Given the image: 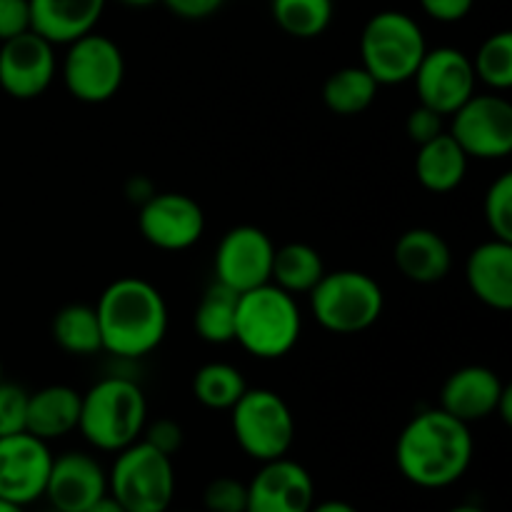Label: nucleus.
Wrapping results in <instances>:
<instances>
[{"label": "nucleus", "mask_w": 512, "mask_h": 512, "mask_svg": "<svg viewBox=\"0 0 512 512\" xmlns=\"http://www.w3.org/2000/svg\"><path fill=\"white\" fill-rule=\"evenodd\" d=\"M30 30L28 0H0V43Z\"/></svg>", "instance_id": "nucleus-36"}, {"label": "nucleus", "mask_w": 512, "mask_h": 512, "mask_svg": "<svg viewBox=\"0 0 512 512\" xmlns=\"http://www.w3.org/2000/svg\"><path fill=\"white\" fill-rule=\"evenodd\" d=\"M303 333L295 295L275 283L258 285L238 295L235 310V343L258 360L285 358Z\"/></svg>", "instance_id": "nucleus-4"}, {"label": "nucleus", "mask_w": 512, "mask_h": 512, "mask_svg": "<svg viewBox=\"0 0 512 512\" xmlns=\"http://www.w3.org/2000/svg\"><path fill=\"white\" fill-rule=\"evenodd\" d=\"M308 295L315 323L333 335H358L373 328L385 308L383 288L363 270H325Z\"/></svg>", "instance_id": "nucleus-6"}, {"label": "nucleus", "mask_w": 512, "mask_h": 512, "mask_svg": "<svg viewBox=\"0 0 512 512\" xmlns=\"http://www.w3.org/2000/svg\"><path fill=\"white\" fill-rule=\"evenodd\" d=\"M30 30L53 45L93 33L108 0H28Z\"/></svg>", "instance_id": "nucleus-20"}, {"label": "nucleus", "mask_w": 512, "mask_h": 512, "mask_svg": "<svg viewBox=\"0 0 512 512\" xmlns=\"http://www.w3.org/2000/svg\"><path fill=\"white\" fill-rule=\"evenodd\" d=\"M450 118V135L468 158L503 160L512 153V105L503 95H473Z\"/></svg>", "instance_id": "nucleus-10"}, {"label": "nucleus", "mask_w": 512, "mask_h": 512, "mask_svg": "<svg viewBox=\"0 0 512 512\" xmlns=\"http://www.w3.org/2000/svg\"><path fill=\"white\" fill-rule=\"evenodd\" d=\"M58 75L55 45L28 30L0 43V88L15 100H35Z\"/></svg>", "instance_id": "nucleus-15"}, {"label": "nucleus", "mask_w": 512, "mask_h": 512, "mask_svg": "<svg viewBox=\"0 0 512 512\" xmlns=\"http://www.w3.org/2000/svg\"><path fill=\"white\" fill-rule=\"evenodd\" d=\"M473 70L475 78L493 88L495 93H505L512 85V33L500 30L485 38L475 53Z\"/></svg>", "instance_id": "nucleus-30"}, {"label": "nucleus", "mask_w": 512, "mask_h": 512, "mask_svg": "<svg viewBox=\"0 0 512 512\" xmlns=\"http://www.w3.org/2000/svg\"><path fill=\"white\" fill-rule=\"evenodd\" d=\"M485 225L493 238L512 243V173H503L490 183L483 200Z\"/></svg>", "instance_id": "nucleus-31"}, {"label": "nucleus", "mask_w": 512, "mask_h": 512, "mask_svg": "<svg viewBox=\"0 0 512 512\" xmlns=\"http://www.w3.org/2000/svg\"><path fill=\"white\" fill-rule=\"evenodd\" d=\"M80 393L70 385H45L28 398L25 433L45 440H60L78 430Z\"/></svg>", "instance_id": "nucleus-22"}, {"label": "nucleus", "mask_w": 512, "mask_h": 512, "mask_svg": "<svg viewBox=\"0 0 512 512\" xmlns=\"http://www.w3.org/2000/svg\"><path fill=\"white\" fill-rule=\"evenodd\" d=\"M50 512H58V510H50Z\"/></svg>", "instance_id": "nucleus-46"}, {"label": "nucleus", "mask_w": 512, "mask_h": 512, "mask_svg": "<svg viewBox=\"0 0 512 512\" xmlns=\"http://www.w3.org/2000/svg\"><path fill=\"white\" fill-rule=\"evenodd\" d=\"M275 243L265 230L255 225H238L220 238L215 250V283L233 293H245L270 283Z\"/></svg>", "instance_id": "nucleus-12"}, {"label": "nucleus", "mask_w": 512, "mask_h": 512, "mask_svg": "<svg viewBox=\"0 0 512 512\" xmlns=\"http://www.w3.org/2000/svg\"><path fill=\"white\" fill-rule=\"evenodd\" d=\"M50 465L53 453L45 440L25 430L0 438V500L28 508L43 498Z\"/></svg>", "instance_id": "nucleus-14"}, {"label": "nucleus", "mask_w": 512, "mask_h": 512, "mask_svg": "<svg viewBox=\"0 0 512 512\" xmlns=\"http://www.w3.org/2000/svg\"><path fill=\"white\" fill-rule=\"evenodd\" d=\"M440 133H445L443 115L425 108V105L418 103V108L410 110L408 118H405V135H408L415 145L428 143V140L438 138Z\"/></svg>", "instance_id": "nucleus-35"}, {"label": "nucleus", "mask_w": 512, "mask_h": 512, "mask_svg": "<svg viewBox=\"0 0 512 512\" xmlns=\"http://www.w3.org/2000/svg\"><path fill=\"white\" fill-rule=\"evenodd\" d=\"M423 13L438 23H460L470 15L475 0H418Z\"/></svg>", "instance_id": "nucleus-37"}, {"label": "nucleus", "mask_w": 512, "mask_h": 512, "mask_svg": "<svg viewBox=\"0 0 512 512\" xmlns=\"http://www.w3.org/2000/svg\"><path fill=\"white\" fill-rule=\"evenodd\" d=\"M0 380H3V363H0Z\"/></svg>", "instance_id": "nucleus-45"}, {"label": "nucleus", "mask_w": 512, "mask_h": 512, "mask_svg": "<svg viewBox=\"0 0 512 512\" xmlns=\"http://www.w3.org/2000/svg\"><path fill=\"white\" fill-rule=\"evenodd\" d=\"M160 3L183 20H205L218 13L225 0H160Z\"/></svg>", "instance_id": "nucleus-38"}, {"label": "nucleus", "mask_w": 512, "mask_h": 512, "mask_svg": "<svg viewBox=\"0 0 512 512\" xmlns=\"http://www.w3.org/2000/svg\"><path fill=\"white\" fill-rule=\"evenodd\" d=\"M393 260L410 283L435 285L448 278L453 268V250L438 230L410 228L395 240Z\"/></svg>", "instance_id": "nucleus-21"}, {"label": "nucleus", "mask_w": 512, "mask_h": 512, "mask_svg": "<svg viewBox=\"0 0 512 512\" xmlns=\"http://www.w3.org/2000/svg\"><path fill=\"white\" fill-rule=\"evenodd\" d=\"M248 390L243 373L230 363H205L193 375V395L203 408L230 410Z\"/></svg>", "instance_id": "nucleus-29"}, {"label": "nucleus", "mask_w": 512, "mask_h": 512, "mask_svg": "<svg viewBox=\"0 0 512 512\" xmlns=\"http://www.w3.org/2000/svg\"><path fill=\"white\" fill-rule=\"evenodd\" d=\"M248 485L245 512H310L315 505V483L308 468L288 455L268 460Z\"/></svg>", "instance_id": "nucleus-16"}, {"label": "nucleus", "mask_w": 512, "mask_h": 512, "mask_svg": "<svg viewBox=\"0 0 512 512\" xmlns=\"http://www.w3.org/2000/svg\"><path fill=\"white\" fill-rule=\"evenodd\" d=\"M60 78L75 100L88 105L108 103L125 80L123 50L108 35L88 33L68 43L60 63Z\"/></svg>", "instance_id": "nucleus-9"}, {"label": "nucleus", "mask_w": 512, "mask_h": 512, "mask_svg": "<svg viewBox=\"0 0 512 512\" xmlns=\"http://www.w3.org/2000/svg\"><path fill=\"white\" fill-rule=\"evenodd\" d=\"M270 13L283 33L298 40L323 35L333 23V0H270Z\"/></svg>", "instance_id": "nucleus-28"}, {"label": "nucleus", "mask_w": 512, "mask_h": 512, "mask_svg": "<svg viewBox=\"0 0 512 512\" xmlns=\"http://www.w3.org/2000/svg\"><path fill=\"white\" fill-rule=\"evenodd\" d=\"M238 448L258 463L285 458L295 443V418L283 395L268 388H248L230 408Z\"/></svg>", "instance_id": "nucleus-8"}, {"label": "nucleus", "mask_w": 512, "mask_h": 512, "mask_svg": "<svg viewBox=\"0 0 512 512\" xmlns=\"http://www.w3.org/2000/svg\"><path fill=\"white\" fill-rule=\"evenodd\" d=\"M465 280L475 298L498 313L512 308V243L488 240L465 260Z\"/></svg>", "instance_id": "nucleus-19"}, {"label": "nucleus", "mask_w": 512, "mask_h": 512, "mask_svg": "<svg viewBox=\"0 0 512 512\" xmlns=\"http://www.w3.org/2000/svg\"><path fill=\"white\" fill-rule=\"evenodd\" d=\"M140 440H145L150 448L160 450V453L168 455V458H173V455L183 448L185 433L183 428H180V423H175V420L158 418L153 420V423H145V430L143 435H140Z\"/></svg>", "instance_id": "nucleus-34"}, {"label": "nucleus", "mask_w": 512, "mask_h": 512, "mask_svg": "<svg viewBox=\"0 0 512 512\" xmlns=\"http://www.w3.org/2000/svg\"><path fill=\"white\" fill-rule=\"evenodd\" d=\"M148 423V400L135 380L110 375L80 393L78 430L103 453H120L138 443Z\"/></svg>", "instance_id": "nucleus-3"}, {"label": "nucleus", "mask_w": 512, "mask_h": 512, "mask_svg": "<svg viewBox=\"0 0 512 512\" xmlns=\"http://www.w3.org/2000/svg\"><path fill=\"white\" fill-rule=\"evenodd\" d=\"M108 493L125 512H168L175 498L173 458L150 448L145 440L128 445L115 453Z\"/></svg>", "instance_id": "nucleus-7"}, {"label": "nucleus", "mask_w": 512, "mask_h": 512, "mask_svg": "<svg viewBox=\"0 0 512 512\" xmlns=\"http://www.w3.org/2000/svg\"><path fill=\"white\" fill-rule=\"evenodd\" d=\"M123 5H130V8H148V5L160 3V0H120Z\"/></svg>", "instance_id": "nucleus-42"}, {"label": "nucleus", "mask_w": 512, "mask_h": 512, "mask_svg": "<svg viewBox=\"0 0 512 512\" xmlns=\"http://www.w3.org/2000/svg\"><path fill=\"white\" fill-rule=\"evenodd\" d=\"M448 512H488V510H483L480 505H458V508H453Z\"/></svg>", "instance_id": "nucleus-44"}, {"label": "nucleus", "mask_w": 512, "mask_h": 512, "mask_svg": "<svg viewBox=\"0 0 512 512\" xmlns=\"http://www.w3.org/2000/svg\"><path fill=\"white\" fill-rule=\"evenodd\" d=\"M0 512H25L23 505L8 503V500H0Z\"/></svg>", "instance_id": "nucleus-43"}, {"label": "nucleus", "mask_w": 512, "mask_h": 512, "mask_svg": "<svg viewBox=\"0 0 512 512\" xmlns=\"http://www.w3.org/2000/svg\"><path fill=\"white\" fill-rule=\"evenodd\" d=\"M53 340L68 355H95L103 350L100 325L95 308L83 303H73L60 308L53 315Z\"/></svg>", "instance_id": "nucleus-26"}, {"label": "nucleus", "mask_w": 512, "mask_h": 512, "mask_svg": "<svg viewBox=\"0 0 512 512\" xmlns=\"http://www.w3.org/2000/svg\"><path fill=\"white\" fill-rule=\"evenodd\" d=\"M325 275V263L318 250L308 243H285L275 248L270 283L290 295L310 293Z\"/></svg>", "instance_id": "nucleus-25"}, {"label": "nucleus", "mask_w": 512, "mask_h": 512, "mask_svg": "<svg viewBox=\"0 0 512 512\" xmlns=\"http://www.w3.org/2000/svg\"><path fill=\"white\" fill-rule=\"evenodd\" d=\"M108 495V473L88 453L70 450L53 458L45 495L50 508L58 512H85Z\"/></svg>", "instance_id": "nucleus-17"}, {"label": "nucleus", "mask_w": 512, "mask_h": 512, "mask_svg": "<svg viewBox=\"0 0 512 512\" xmlns=\"http://www.w3.org/2000/svg\"><path fill=\"white\" fill-rule=\"evenodd\" d=\"M235 310H238V293L225 285L213 283L200 298L195 308L193 325L200 340L210 345H228L235 338Z\"/></svg>", "instance_id": "nucleus-27"}, {"label": "nucleus", "mask_w": 512, "mask_h": 512, "mask_svg": "<svg viewBox=\"0 0 512 512\" xmlns=\"http://www.w3.org/2000/svg\"><path fill=\"white\" fill-rule=\"evenodd\" d=\"M470 158L463 153L450 133H440L438 138L418 145L415 155V175L418 183L430 193H453L468 175Z\"/></svg>", "instance_id": "nucleus-23"}, {"label": "nucleus", "mask_w": 512, "mask_h": 512, "mask_svg": "<svg viewBox=\"0 0 512 512\" xmlns=\"http://www.w3.org/2000/svg\"><path fill=\"white\" fill-rule=\"evenodd\" d=\"M100 338L105 353L123 360H140L160 348L168 335L170 315L163 293L145 278L125 275L100 293Z\"/></svg>", "instance_id": "nucleus-2"}, {"label": "nucleus", "mask_w": 512, "mask_h": 512, "mask_svg": "<svg viewBox=\"0 0 512 512\" xmlns=\"http://www.w3.org/2000/svg\"><path fill=\"white\" fill-rule=\"evenodd\" d=\"M380 85L363 65H345L330 73L323 83V103L330 113L353 118L365 113L378 98Z\"/></svg>", "instance_id": "nucleus-24"}, {"label": "nucleus", "mask_w": 512, "mask_h": 512, "mask_svg": "<svg viewBox=\"0 0 512 512\" xmlns=\"http://www.w3.org/2000/svg\"><path fill=\"white\" fill-rule=\"evenodd\" d=\"M425 50L423 28L403 10H380L360 33V65L378 85L410 83Z\"/></svg>", "instance_id": "nucleus-5"}, {"label": "nucleus", "mask_w": 512, "mask_h": 512, "mask_svg": "<svg viewBox=\"0 0 512 512\" xmlns=\"http://www.w3.org/2000/svg\"><path fill=\"white\" fill-rule=\"evenodd\" d=\"M495 415H500V420H503L505 425H512V388H510V385L505 388V393H503V398H500Z\"/></svg>", "instance_id": "nucleus-40"}, {"label": "nucleus", "mask_w": 512, "mask_h": 512, "mask_svg": "<svg viewBox=\"0 0 512 512\" xmlns=\"http://www.w3.org/2000/svg\"><path fill=\"white\" fill-rule=\"evenodd\" d=\"M138 230L153 248L180 253L200 243L205 233V213L185 193H153L140 205Z\"/></svg>", "instance_id": "nucleus-13"}, {"label": "nucleus", "mask_w": 512, "mask_h": 512, "mask_svg": "<svg viewBox=\"0 0 512 512\" xmlns=\"http://www.w3.org/2000/svg\"><path fill=\"white\" fill-rule=\"evenodd\" d=\"M203 505L208 512L248 510V485L235 478H215L205 485Z\"/></svg>", "instance_id": "nucleus-32"}, {"label": "nucleus", "mask_w": 512, "mask_h": 512, "mask_svg": "<svg viewBox=\"0 0 512 512\" xmlns=\"http://www.w3.org/2000/svg\"><path fill=\"white\" fill-rule=\"evenodd\" d=\"M413 83L420 105L445 118V115H453L465 100L473 98L478 78H475L470 55L453 45H440V48L425 50Z\"/></svg>", "instance_id": "nucleus-11"}, {"label": "nucleus", "mask_w": 512, "mask_h": 512, "mask_svg": "<svg viewBox=\"0 0 512 512\" xmlns=\"http://www.w3.org/2000/svg\"><path fill=\"white\" fill-rule=\"evenodd\" d=\"M508 385L500 380L493 368L485 365H465L448 375L440 390V405L445 413L463 420L465 425L480 423L490 418L498 410L500 398H503Z\"/></svg>", "instance_id": "nucleus-18"}, {"label": "nucleus", "mask_w": 512, "mask_h": 512, "mask_svg": "<svg viewBox=\"0 0 512 512\" xmlns=\"http://www.w3.org/2000/svg\"><path fill=\"white\" fill-rule=\"evenodd\" d=\"M30 393L18 383L0 380V438L23 433Z\"/></svg>", "instance_id": "nucleus-33"}, {"label": "nucleus", "mask_w": 512, "mask_h": 512, "mask_svg": "<svg viewBox=\"0 0 512 512\" xmlns=\"http://www.w3.org/2000/svg\"><path fill=\"white\" fill-rule=\"evenodd\" d=\"M310 512H360L358 508H353L345 500H325V503H315Z\"/></svg>", "instance_id": "nucleus-39"}, {"label": "nucleus", "mask_w": 512, "mask_h": 512, "mask_svg": "<svg viewBox=\"0 0 512 512\" xmlns=\"http://www.w3.org/2000/svg\"><path fill=\"white\" fill-rule=\"evenodd\" d=\"M475 455L470 425L443 408H430L408 420L395 443V465L410 485L443 490L468 473Z\"/></svg>", "instance_id": "nucleus-1"}, {"label": "nucleus", "mask_w": 512, "mask_h": 512, "mask_svg": "<svg viewBox=\"0 0 512 512\" xmlns=\"http://www.w3.org/2000/svg\"><path fill=\"white\" fill-rule=\"evenodd\" d=\"M85 512H125V510H123V505H120L118 500H115L113 495L108 493V495H103V498H100L98 503L90 505V508L85 510Z\"/></svg>", "instance_id": "nucleus-41"}]
</instances>
